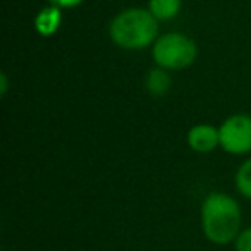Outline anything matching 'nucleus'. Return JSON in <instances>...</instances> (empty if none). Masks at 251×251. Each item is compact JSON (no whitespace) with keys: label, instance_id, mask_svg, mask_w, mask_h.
<instances>
[{"label":"nucleus","instance_id":"39448f33","mask_svg":"<svg viewBox=\"0 0 251 251\" xmlns=\"http://www.w3.org/2000/svg\"><path fill=\"white\" fill-rule=\"evenodd\" d=\"M186 141L191 150L196 153H210L220 147L219 127L212 124H196L186 134Z\"/></svg>","mask_w":251,"mask_h":251},{"label":"nucleus","instance_id":"f257e3e1","mask_svg":"<svg viewBox=\"0 0 251 251\" xmlns=\"http://www.w3.org/2000/svg\"><path fill=\"white\" fill-rule=\"evenodd\" d=\"M201 229L213 244H229L241 232L239 203L227 193L213 191L201 203Z\"/></svg>","mask_w":251,"mask_h":251},{"label":"nucleus","instance_id":"9b49d317","mask_svg":"<svg viewBox=\"0 0 251 251\" xmlns=\"http://www.w3.org/2000/svg\"><path fill=\"white\" fill-rule=\"evenodd\" d=\"M84 0H49L50 5H55L59 9H74L83 4Z\"/></svg>","mask_w":251,"mask_h":251},{"label":"nucleus","instance_id":"7ed1b4c3","mask_svg":"<svg viewBox=\"0 0 251 251\" xmlns=\"http://www.w3.org/2000/svg\"><path fill=\"white\" fill-rule=\"evenodd\" d=\"M151 55L158 67L167 71H182L193 66L198 55L196 43L184 33L171 31L158 35L151 45Z\"/></svg>","mask_w":251,"mask_h":251},{"label":"nucleus","instance_id":"f8f14e48","mask_svg":"<svg viewBox=\"0 0 251 251\" xmlns=\"http://www.w3.org/2000/svg\"><path fill=\"white\" fill-rule=\"evenodd\" d=\"M0 83H2V88H0V93L5 95V91H7V74H5V73L0 74Z\"/></svg>","mask_w":251,"mask_h":251},{"label":"nucleus","instance_id":"423d86ee","mask_svg":"<svg viewBox=\"0 0 251 251\" xmlns=\"http://www.w3.org/2000/svg\"><path fill=\"white\" fill-rule=\"evenodd\" d=\"M62 25V9L55 5H47L36 14L35 29L40 36H52L60 29Z\"/></svg>","mask_w":251,"mask_h":251},{"label":"nucleus","instance_id":"f03ea898","mask_svg":"<svg viewBox=\"0 0 251 251\" xmlns=\"http://www.w3.org/2000/svg\"><path fill=\"white\" fill-rule=\"evenodd\" d=\"M108 35L121 49L143 50L158 38V19L148 9H124L110 21Z\"/></svg>","mask_w":251,"mask_h":251},{"label":"nucleus","instance_id":"6e6552de","mask_svg":"<svg viewBox=\"0 0 251 251\" xmlns=\"http://www.w3.org/2000/svg\"><path fill=\"white\" fill-rule=\"evenodd\" d=\"M182 0H148V11L158 21H171L181 12Z\"/></svg>","mask_w":251,"mask_h":251},{"label":"nucleus","instance_id":"20e7f679","mask_svg":"<svg viewBox=\"0 0 251 251\" xmlns=\"http://www.w3.org/2000/svg\"><path fill=\"white\" fill-rule=\"evenodd\" d=\"M220 148L230 155H246L251 151V115L234 114L219 127Z\"/></svg>","mask_w":251,"mask_h":251},{"label":"nucleus","instance_id":"1a4fd4ad","mask_svg":"<svg viewBox=\"0 0 251 251\" xmlns=\"http://www.w3.org/2000/svg\"><path fill=\"white\" fill-rule=\"evenodd\" d=\"M236 188L243 196L251 200V158H246L236 172Z\"/></svg>","mask_w":251,"mask_h":251},{"label":"nucleus","instance_id":"9d476101","mask_svg":"<svg viewBox=\"0 0 251 251\" xmlns=\"http://www.w3.org/2000/svg\"><path fill=\"white\" fill-rule=\"evenodd\" d=\"M234 243H236V251H251V227L241 230Z\"/></svg>","mask_w":251,"mask_h":251},{"label":"nucleus","instance_id":"0eeeda50","mask_svg":"<svg viewBox=\"0 0 251 251\" xmlns=\"http://www.w3.org/2000/svg\"><path fill=\"white\" fill-rule=\"evenodd\" d=\"M172 86V79L169 76V71L164 67H155L150 69L145 76V88L148 93L155 95V97H162L165 95Z\"/></svg>","mask_w":251,"mask_h":251}]
</instances>
